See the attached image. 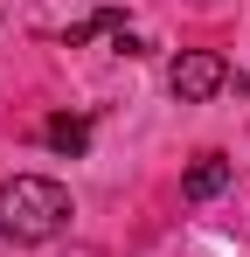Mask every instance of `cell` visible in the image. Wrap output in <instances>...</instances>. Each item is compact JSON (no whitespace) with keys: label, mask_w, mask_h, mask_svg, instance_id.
Returning a JSON list of instances; mask_svg holds the SVG:
<instances>
[{"label":"cell","mask_w":250,"mask_h":257,"mask_svg":"<svg viewBox=\"0 0 250 257\" xmlns=\"http://www.w3.org/2000/svg\"><path fill=\"white\" fill-rule=\"evenodd\" d=\"M70 188L49 181V174H14L0 181V236L7 243H49L70 229Z\"/></svg>","instance_id":"1"},{"label":"cell","mask_w":250,"mask_h":257,"mask_svg":"<svg viewBox=\"0 0 250 257\" xmlns=\"http://www.w3.org/2000/svg\"><path fill=\"white\" fill-rule=\"evenodd\" d=\"M229 84V63L215 56V49H188V56H174V70H167V90L181 97V104H202L215 90Z\"/></svg>","instance_id":"2"},{"label":"cell","mask_w":250,"mask_h":257,"mask_svg":"<svg viewBox=\"0 0 250 257\" xmlns=\"http://www.w3.org/2000/svg\"><path fill=\"white\" fill-rule=\"evenodd\" d=\"M222 188H229V160H222V153H202L195 167L181 174V195H188V202H208V195H222Z\"/></svg>","instance_id":"3"},{"label":"cell","mask_w":250,"mask_h":257,"mask_svg":"<svg viewBox=\"0 0 250 257\" xmlns=\"http://www.w3.org/2000/svg\"><path fill=\"white\" fill-rule=\"evenodd\" d=\"M42 139H49L56 153H70V160H77L83 146H90V125H83V118H49V125H42Z\"/></svg>","instance_id":"4"},{"label":"cell","mask_w":250,"mask_h":257,"mask_svg":"<svg viewBox=\"0 0 250 257\" xmlns=\"http://www.w3.org/2000/svg\"><path fill=\"white\" fill-rule=\"evenodd\" d=\"M118 28H125V14H118V7H104V14H90L83 28H70L63 42H70V49H83V42H90V35H118Z\"/></svg>","instance_id":"5"}]
</instances>
